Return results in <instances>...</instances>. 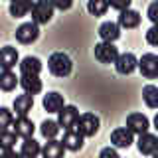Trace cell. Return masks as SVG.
Masks as SVG:
<instances>
[{"label":"cell","mask_w":158,"mask_h":158,"mask_svg":"<svg viewBox=\"0 0 158 158\" xmlns=\"http://www.w3.org/2000/svg\"><path fill=\"white\" fill-rule=\"evenodd\" d=\"M48 69L56 77H67L69 73H71V69H73V61H71V57H69L67 53L56 52L48 59Z\"/></svg>","instance_id":"6da1fadb"},{"label":"cell","mask_w":158,"mask_h":158,"mask_svg":"<svg viewBox=\"0 0 158 158\" xmlns=\"http://www.w3.org/2000/svg\"><path fill=\"white\" fill-rule=\"evenodd\" d=\"M53 16V8L49 4V0H40V2L32 4V22L34 24H48Z\"/></svg>","instance_id":"7a4b0ae2"},{"label":"cell","mask_w":158,"mask_h":158,"mask_svg":"<svg viewBox=\"0 0 158 158\" xmlns=\"http://www.w3.org/2000/svg\"><path fill=\"white\" fill-rule=\"evenodd\" d=\"M75 128L81 132L83 138L85 136H95V132L99 131V117L93 115V113H85V115L79 117Z\"/></svg>","instance_id":"3957f363"},{"label":"cell","mask_w":158,"mask_h":158,"mask_svg":"<svg viewBox=\"0 0 158 158\" xmlns=\"http://www.w3.org/2000/svg\"><path fill=\"white\" fill-rule=\"evenodd\" d=\"M77 121H79V111H77V107H73V105H65L61 111L57 113V125H59V128H65V131L75 128Z\"/></svg>","instance_id":"277c9868"},{"label":"cell","mask_w":158,"mask_h":158,"mask_svg":"<svg viewBox=\"0 0 158 158\" xmlns=\"http://www.w3.org/2000/svg\"><path fill=\"white\" fill-rule=\"evenodd\" d=\"M138 69L146 79H156L158 77V56L156 53H144L138 59Z\"/></svg>","instance_id":"5b68a950"},{"label":"cell","mask_w":158,"mask_h":158,"mask_svg":"<svg viewBox=\"0 0 158 158\" xmlns=\"http://www.w3.org/2000/svg\"><path fill=\"white\" fill-rule=\"evenodd\" d=\"M127 128L132 132V135H144L148 132V128H150V121H148L146 115H142V113H132V115L127 117Z\"/></svg>","instance_id":"8992f818"},{"label":"cell","mask_w":158,"mask_h":158,"mask_svg":"<svg viewBox=\"0 0 158 158\" xmlns=\"http://www.w3.org/2000/svg\"><path fill=\"white\" fill-rule=\"evenodd\" d=\"M38 36H40V28L34 22H24L16 30V40L20 44H32L38 40Z\"/></svg>","instance_id":"52a82bcc"},{"label":"cell","mask_w":158,"mask_h":158,"mask_svg":"<svg viewBox=\"0 0 158 158\" xmlns=\"http://www.w3.org/2000/svg\"><path fill=\"white\" fill-rule=\"evenodd\" d=\"M95 57L101 63H115L117 57H118V49L113 46V44L101 42V44L95 46Z\"/></svg>","instance_id":"ba28073f"},{"label":"cell","mask_w":158,"mask_h":158,"mask_svg":"<svg viewBox=\"0 0 158 158\" xmlns=\"http://www.w3.org/2000/svg\"><path fill=\"white\" fill-rule=\"evenodd\" d=\"M115 67H117V71L121 73V75H128V73H132L138 67V59L135 57V53H131V52L118 53V57L115 61Z\"/></svg>","instance_id":"9c48e42d"},{"label":"cell","mask_w":158,"mask_h":158,"mask_svg":"<svg viewBox=\"0 0 158 158\" xmlns=\"http://www.w3.org/2000/svg\"><path fill=\"white\" fill-rule=\"evenodd\" d=\"M140 154H146V156H152L158 152V136L152 135V132H144V135L138 136V142H136Z\"/></svg>","instance_id":"30bf717a"},{"label":"cell","mask_w":158,"mask_h":158,"mask_svg":"<svg viewBox=\"0 0 158 158\" xmlns=\"http://www.w3.org/2000/svg\"><path fill=\"white\" fill-rule=\"evenodd\" d=\"M132 142H135V135H132L127 127L115 128V131L111 132V144L117 146V148H128Z\"/></svg>","instance_id":"8fae6325"},{"label":"cell","mask_w":158,"mask_h":158,"mask_svg":"<svg viewBox=\"0 0 158 158\" xmlns=\"http://www.w3.org/2000/svg\"><path fill=\"white\" fill-rule=\"evenodd\" d=\"M16 63H20L18 52L14 48H0V71H12L16 67Z\"/></svg>","instance_id":"7c38bea8"},{"label":"cell","mask_w":158,"mask_h":158,"mask_svg":"<svg viewBox=\"0 0 158 158\" xmlns=\"http://www.w3.org/2000/svg\"><path fill=\"white\" fill-rule=\"evenodd\" d=\"M12 128H14V135L16 136H22V138H32L34 136V131H36V127H34V123L30 121L28 117H16L12 123Z\"/></svg>","instance_id":"4fadbf2b"},{"label":"cell","mask_w":158,"mask_h":158,"mask_svg":"<svg viewBox=\"0 0 158 158\" xmlns=\"http://www.w3.org/2000/svg\"><path fill=\"white\" fill-rule=\"evenodd\" d=\"M61 144L65 150H79V148L83 146V136H81V132L77 131V128H69V131H65V135H63V140H61Z\"/></svg>","instance_id":"5bb4252c"},{"label":"cell","mask_w":158,"mask_h":158,"mask_svg":"<svg viewBox=\"0 0 158 158\" xmlns=\"http://www.w3.org/2000/svg\"><path fill=\"white\" fill-rule=\"evenodd\" d=\"M121 36V28H118L117 22H105L99 26V38L107 44H113L115 40H118Z\"/></svg>","instance_id":"9a60e30c"},{"label":"cell","mask_w":158,"mask_h":158,"mask_svg":"<svg viewBox=\"0 0 158 158\" xmlns=\"http://www.w3.org/2000/svg\"><path fill=\"white\" fill-rule=\"evenodd\" d=\"M20 87L24 89V93L26 95H36V93L42 91V79H40L38 75H22L20 77Z\"/></svg>","instance_id":"2e32d148"},{"label":"cell","mask_w":158,"mask_h":158,"mask_svg":"<svg viewBox=\"0 0 158 158\" xmlns=\"http://www.w3.org/2000/svg\"><path fill=\"white\" fill-rule=\"evenodd\" d=\"M18 67H20V73H22V75H40V71H42V61H40L38 57L28 56L18 63Z\"/></svg>","instance_id":"e0dca14e"},{"label":"cell","mask_w":158,"mask_h":158,"mask_svg":"<svg viewBox=\"0 0 158 158\" xmlns=\"http://www.w3.org/2000/svg\"><path fill=\"white\" fill-rule=\"evenodd\" d=\"M65 107V101H63V95H59L57 91H52L44 97V109L48 113H59Z\"/></svg>","instance_id":"ac0fdd59"},{"label":"cell","mask_w":158,"mask_h":158,"mask_svg":"<svg viewBox=\"0 0 158 158\" xmlns=\"http://www.w3.org/2000/svg\"><path fill=\"white\" fill-rule=\"evenodd\" d=\"M34 107V97L32 95H18L16 99H14V111H16L18 117H28V113L32 111Z\"/></svg>","instance_id":"d6986e66"},{"label":"cell","mask_w":158,"mask_h":158,"mask_svg":"<svg viewBox=\"0 0 158 158\" xmlns=\"http://www.w3.org/2000/svg\"><path fill=\"white\" fill-rule=\"evenodd\" d=\"M138 24H140V14L136 12V10H125V12H121L118 14V28H127V30H131V28H136Z\"/></svg>","instance_id":"ffe728a7"},{"label":"cell","mask_w":158,"mask_h":158,"mask_svg":"<svg viewBox=\"0 0 158 158\" xmlns=\"http://www.w3.org/2000/svg\"><path fill=\"white\" fill-rule=\"evenodd\" d=\"M20 154H22V158H38L42 154V146H40V142L34 136L32 138H24Z\"/></svg>","instance_id":"44dd1931"},{"label":"cell","mask_w":158,"mask_h":158,"mask_svg":"<svg viewBox=\"0 0 158 158\" xmlns=\"http://www.w3.org/2000/svg\"><path fill=\"white\" fill-rule=\"evenodd\" d=\"M63 152H65V148H63L61 140H48L46 146L42 148L44 158H63Z\"/></svg>","instance_id":"7402d4cb"},{"label":"cell","mask_w":158,"mask_h":158,"mask_svg":"<svg viewBox=\"0 0 158 158\" xmlns=\"http://www.w3.org/2000/svg\"><path fill=\"white\" fill-rule=\"evenodd\" d=\"M32 4L34 2H26V0H16L10 4V14L14 18H24L28 16V12H32Z\"/></svg>","instance_id":"603a6c76"},{"label":"cell","mask_w":158,"mask_h":158,"mask_svg":"<svg viewBox=\"0 0 158 158\" xmlns=\"http://www.w3.org/2000/svg\"><path fill=\"white\" fill-rule=\"evenodd\" d=\"M20 77H16L14 71H0V89L2 91H12L18 85Z\"/></svg>","instance_id":"cb8c5ba5"},{"label":"cell","mask_w":158,"mask_h":158,"mask_svg":"<svg viewBox=\"0 0 158 158\" xmlns=\"http://www.w3.org/2000/svg\"><path fill=\"white\" fill-rule=\"evenodd\" d=\"M59 131H61V128H59L57 121H44L42 127H40V132H42V136L48 138V140H56V136H57Z\"/></svg>","instance_id":"d4e9b609"},{"label":"cell","mask_w":158,"mask_h":158,"mask_svg":"<svg viewBox=\"0 0 158 158\" xmlns=\"http://www.w3.org/2000/svg\"><path fill=\"white\" fill-rule=\"evenodd\" d=\"M142 99H144L146 107L156 109L158 107V87L156 85H144V89H142Z\"/></svg>","instance_id":"484cf974"},{"label":"cell","mask_w":158,"mask_h":158,"mask_svg":"<svg viewBox=\"0 0 158 158\" xmlns=\"http://www.w3.org/2000/svg\"><path fill=\"white\" fill-rule=\"evenodd\" d=\"M16 135L10 131H0V150H14V146H16Z\"/></svg>","instance_id":"4316f807"},{"label":"cell","mask_w":158,"mask_h":158,"mask_svg":"<svg viewBox=\"0 0 158 158\" xmlns=\"http://www.w3.org/2000/svg\"><path fill=\"white\" fill-rule=\"evenodd\" d=\"M109 4L103 2V0H89L87 2V10L93 14V16H103V14L107 12Z\"/></svg>","instance_id":"83f0119b"},{"label":"cell","mask_w":158,"mask_h":158,"mask_svg":"<svg viewBox=\"0 0 158 158\" xmlns=\"http://www.w3.org/2000/svg\"><path fill=\"white\" fill-rule=\"evenodd\" d=\"M14 115L12 111H8L6 107H0V131H8V127H12Z\"/></svg>","instance_id":"f1b7e54d"},{"label":"cell","mask_w":158,"mask_h":158,"mask_svg":"<svg viewBox=\"0 0 158 158\" xmlns=\"http://www.w3.org/2000/svg\"><path fill=\"white\" fill-rule=\"evenodd\" d=\"M146 42L150 44V46H158V26H152L146 32Z\"/></svg>","instance_id":"f546056e"},{"label":"cell","mask_w":158,"mask_h":158,"mask_svg":"<svg viewBox=\"0 0 158 158\" xmlns=\"http://www.w3.org/2000/svg\"><path fill=\"white\" fill-rule=\"evenodd\" d=\"M148 18H150V22L154 24V26H158V2H152L150 6H148Z\"/></svg>","instance_id":"4dcf8cb0"},{"label":"cell","mask_w":158,"mask_h":158,"mask_svg":"<svg viewBox=\"0 0 158 158\" xmlns=\"http://www.w3.org/2000/svg\"><path fill=\"white\" fill-rule=\"evenodd\" d=\"M99 158H121V156H118V152L115 150V148L107 146V148H103V150H101V154H99Z\"/></svg>","instance_id":"1f68e13d"},{"label":"cell","mask_w":158,"mask_h":158,"mask_svg":"<svg viewBox=\"0 0 158 158\" xmlns=\"http://www.w3.org/2000/svg\"><path fill=\"white\" fill-rule=\"evenodd\" d=\"M107 4L115 10H121V12H125V10L131 8V2H128V0H125V2H107Z\"/></svg>","instance_id":"d6a6232c"},{"label":"cell","mask_w":158,"mask_h":158,"mask_svg":"<svg viewBox=\"0 0 158 158\" xmlns=\"http://www.w3.org/2000/svg\"><path fill=\"white\" fill-rule=\"evenodd\" d=\"M52 8H59V10H67L71 8V2H59V0H49Z\"/></svg>","instance_id":"836d02e7"},{"label":"cell","mask_w":158,"mask_h":158,"mask_svg":"<svg viewBox=\"0 0 158 158\" xmlns=\"http://www.w3.org/2000/svg\"><path fill=\"white\" fill-rule=\"evenodd\" d=\"M0 158H22V154L16 150H4L2 154H0Z\"/></svg>","instance_id":"e575fe53"},{"label":"cell","mask_w":158,"mask_h":158,"mask_svg":"<svg viewBox=\"0 0 158 158\" xmlns=\"http://www.w3.org/2000/svg\"><path fill=\"white\" fill-rule=\"evenodd\" d=\"M154 128H156V131H158V115L154 117Z\"/></svg>","instance_id":"d590c367"},{"label":"cell","mask_w":158,"mask_h":158,"mask_svg":"<svg viewBox=\"0 0 158 158\" xmlns=\"http://www.w3.org/2000/svg\"><path fill=\"white\" fill-rule=\"evenodd\" d=\"M152 158H158V152H156V154H152Z\"/></svg>","instance_id":"8d00e7d4"}]
</instances>
